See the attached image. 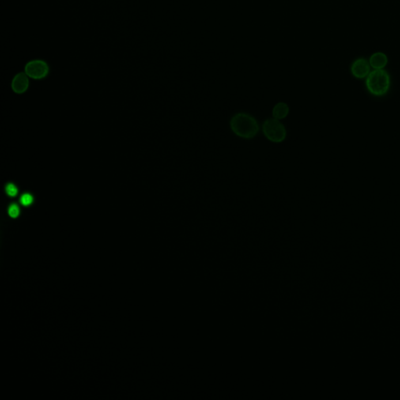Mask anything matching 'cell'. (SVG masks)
Instances as JSON below:
<instances>
[{
	"label": "cell",
	"instance_id": "obj_1",
	"mask_svg": "<svg viewBox=\"0 0 400 400\" xmlns=\"http://www.w3.org/2000/svg\"><path fill=\"white\" fill-rule=\"evenodd\" d=\"M230 128L232 133L239 138L252 139L255 138L260 131V126L254 116L240 112L231 118Z\"/></svg>",
	"mask_w": 400,
	"mask_h": 400
},
{
	"label": "cell",
	"instance_id": "obj_5",
	"mask_svg": "<svg viewBox=\"0 0 400 400\" xmlns=\"http://www.w3.org/2000/svg\"><path fill=\"white\" fill-rule=\"evenodd\" d=\"M351 71L356 78H364L370 73V64L363 58L356 60L351 67Z\"/></svg>",
	"mask_w": 400,
	"mask_h": 400
},
{
	"label": "cell",
	"instance_id": "obj_8",
	"mask_svg": "<svg viewBox=\"0 0 400 400\" xmlns=\"http://www.w3.org/2000/svg\"><path fill=\"white\" fill-rule=\"evenodd\" d=\"M288 114H289V107L287 103H284V102L277 103L272 110L273 118L279 120V121L285 119Z\"/></svg>",
	"mask_w": 400,
	"mask_h": 400
},
{
	"label": "cell",
	"instance_id": "obj_7",
	"mask_svg": "<svg viewBox=\"0 0 400 400\" xmlns=\"http://www.w3.org/2000/svg\"><path fill=\"white\" fill-rule=\"evenodd\" d=\"M370 65L375 70L383 69L388 64V57L383 53H376L370 58Z\"/></svg>",
	"mask_w": 400,
	"mask_h": 400
},
{
	"label": "cell",
	"instance_id": "obj_4",
	"mask_svg": "<svg viewBox=\"0 0 400 400\" xmlns=\"http://www.w3.org/2000/svg\"><path fill=\"white\" fill-rule=\"evenodd\" d=\"M50 67L46 61L34 60L27 63L24 67V72L28 77L33 79H43L48 75Z\"/></svg>",
	"mask_w": 400,
	"mask_h": 400
},
{
	"label": "cell",
	"instance_id": "obj_10",
	"mask_svg": "<svg viewBox=\"0 0 400 400\" xmlns=\"http://www.w3.org/2000/svg\"><path fill=\"white\" fill-rule=\"evenodd\" d=\"M5 191L8 197H11V198L17 197L18 194V189L13 183H8L5 187Z\"/></svg>",
	"mask_w": 400,
	"mask_h": 400
},
{
	"label": "cell",
	"instance_id": "obj_3",
	"mask_svg": "<svg viewBox=\"0 0 400 400\" xmlns=\"http://www.w3.org/2000/svg\"><path fill=\"white\" fill-rule=\"evenodd\" d=\"M263 133L269 141L274 143H281L287 137L285 125L279 120L269 118L263 124Z\"/></svg>",
	"mask_w": 400,
	"mask_h": 400
},
{
	"label": "cell",
	"instance_id": "obj_11",
	"mask_svg": "<svg viewBox=\"0 0 400 400\" xmlns=\"http://www.w3.org/2000/svg\"><path fill=\"white\" fill-rule=\"evenodd\" d=\"M20 213V207L16 203H12L8 207V214L12 218H17Z\"/></svg>",
	"mask_w": 400,
	"mask_h": 400
},
{
	"label": "cell",
	"instance_id": "obj_9",
	"mask_svg": "<svg viewBox=\"0 0 400 400\" xmlns=\"http://www.w3.org/2000/svg\"><path fill=\"white\" fill-rule=\"evenodd\" d=\"M20 202L21 205L24 206H31V204L34 202V197L31 193H24V194L20 197Z\"/></svg>",
	"mask_w": 400,
	"mask_h": 400
},
{
	"label": "cell",
	"instance_id": "obj_2",
	"mask_svg": "<svg viewBox=\"0 0 400 400\" xmlns=\"http://www.w3.org/2000/svg\"><path fill=\"white\" fill-rule=\"evenodd\" d=\"M367 90L375 96L386 95L390 88V77L383 69L370 72L366 81Z\"/></svg>",
	"mask_w": 400,
	"mask_h": 400
},
{
	"label": "cell",
	"instance_id": "obj_6",
	"mask_svg": "<svg viewBox=\"0 0 400 400\" xmlns=\"http://www.w3.org/2000/svg\"><path fill=\"white\" fill-rule=\"evenodd\" d=\"M28 77H29L26 74L25 72H20L16 74L13 77L11 84L13 92L17 94H22L25 92L29 86Z\"/></svg>",
	"mask_w": 400,
	"mask_h": 400
}]
</instances>
